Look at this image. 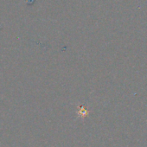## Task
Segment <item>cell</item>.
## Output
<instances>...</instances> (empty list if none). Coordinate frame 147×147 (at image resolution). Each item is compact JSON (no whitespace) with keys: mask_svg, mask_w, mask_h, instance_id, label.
<instances>
[{"mask_svg":"<svg viewBox=\"0 0 147 147\" xmlns=\"http://www.w3.org/2000/svg\"><path fill=\"white\" fill-rule=\"evenodd\" d=\"M88 113H89V112H88V110H87L83 106H82L80 108H79V110H78V112H77V114H78V116L79 117H81V118H82V119H84V118H86L88 115Z\"/></svg>","mask_w":147,"mask_h":147,"instance_id":"6da1fadb","label":"cell"}]
</instances>
